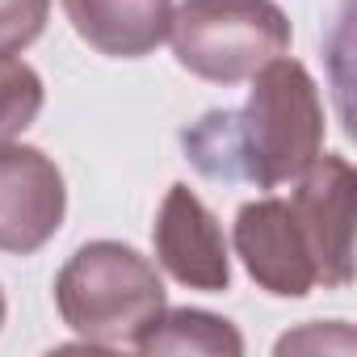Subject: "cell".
Returning <instances> with one entry per match:
<instances>
[{"label": "cell", "instance_id": "obj_1", "mask_svg": "<svg viewBox=\"0 0 357 357\" xmlns=\"http://www.w3.org/2000/svg\"><path fill=\"white\" fill-rule=\"evenodd\" d=\"M324 101L311 72L278 55L248 89L240 109H211L181 130L185 155L211 181H248L257 190L290 185L324 151Z\"/></svg>", "mask_w": 357, "mask_h": 357}, {"label": "cell", "instance_id": "obj_2", "mask_svg": "<svg viewBox=\"0 0 357 357\" xmlns=\"http://www.w3.org/2000/svg\"><path fill=\"white\" fill-rule=\"evenodd\" d=\"M59 319L93 349H135L168 307L155 261L122 240L80 244L55 273Z\"/></svg>", "mask_w": 357, "mask_h": 357}, {"label": "cell", "instance_id": "obj_3", "mask_svg": "<svg viewBox=\"0 0 357 357\" xmlns=\"http://www.w3.org/2000/svg\"><path fill=\"white\" fill-rule=\"evenodd\" d=\"M290 17L278 0H181L168 22L172 55L190 76L244 84L290 51Z\"/></svg>", "mask_w": 357, "mask_h": 357}, {"label": "cell", "instance_id": "obj_4", "mask_svg": "<svg viewBox=\"0 0 357 357\" xmlns=\"http://www.w3.org/2000/svg\"><path fill=\"white\" fill-rule=\"evenodd\" d=\"M68 215V181L59 164L30 143H0V252L34 257Z\"/></svg>", "mask_w": 357, "mask_h": 357}, {"label": "cell", "instance_id": "obj_5", "mask_svg": "<svg viewBox=\"0 0 357 357\" xmlns=\"http://www.w3.org/2000/svg\"><path fill=\"white\" fill-rule=\"evenodd\" d=\"M231 248L248 278L273 298H307L319 286V269L290 198H257L236 211Z\"/></svg>", "mask_w": 357, "mask_h": 357}, {"label": "cell", "instance_id": "obj_6", "mask_svg": "<svg viewBox=\"0 0 357 357\" xmlns=\"http://www.w3.org/2000/svg\"><path fill=\"white\" fill-rule=\"evenodd\" d=\"M290 206L311 244L319 286L344 290L353 282V164L344 155L319 151L298 181H290Z\"/></svg>", "mask_w": 357, "mask_h": 357}, {"label": "cell", "instance_id": "obj_7", "mask_svg": "<svg viewBox=\"0 0 357 357\" xmlns=\"http://www.w3.org/2000/svg\"><path fill=\"white\" fill-rule=\"evenodd\" d=\"M151 248H155V265L190 290L223 294L231 286V244L223 236V223L181 181L164 194L155 211Z\"/></svg>", "mask_w": 357, "mask_h": 357}, {"label": "cell", "instance_id": "obj_8", "mask_svg": "<svg viewBox=\"0 0 357 357\" xmlns=\"http://www.w3.org/2000/svg\"><path fill=\"white\" fill-rule=\"evenodd\" d=\"M76 38L109 59H143L168 38L172 0H63Z\"/></svg>", "mask_w": 357, "mask_h": 357}, {"label": "cell", "instance_id": "obj_9", "mask_svg": "<svg viewBox=\"0 0 357 357\" xmlns=\"http://www.w3.org/2000/svg\"><path fill=\"white\" fill-rule=\"evenodd\" d=\"M139 353H202V357H240L244 336L231 319L198 307H164L160 319L135 344Z\"/></svg>", "mask_w": 357, "mask_h": 357}, {"label": "cell", "instance_id": "obj_10", "mask_svg": "<svg viewBox=\"0 0 357 357\" xmlns=\"http://www.w3.org/2000/svg\"><path fill=\"white\" fill-rule=\"evenodd\" d=\"M43 101H47L43 76L17 55H0V143L30 130L34 118L43 114Z\"/></svg>", "mask_w": 357, "mask_h": 357}, {"label": "cell", "instance_id": "obj_11", "mask_svg": "<svg viewBox=\"0 0 357 357\" xmlns=\"http://www.w3.org/2000/svg\"><path fill=\"white\" fill-rule=\"evenodd\" d=\"M51 0H0V55H22L47 30Z\"/></svg>", "mask_w": 357, "mask_h": 357}, {"label": "cell", "instance_id": "obj_12", "mask_svg": "<svg viewBox=\"0 0 357 357\" xmlns=\"http://www.w3.org/2000/svg\"><path fill=\"white\" fill-rule=\"evenodd\" d=\"M336 328V319L328 324V328H319V324H311V328H303V332H286L282 340H278V353H290V349H340V353H349L353 349V332H344V336H332L328 340V332Z\"/></svg>", "mask_w": 357, "mask_h": 357}, {"label": "cell", "instance_id": "obj_13", "mask_svg": "<svg viewBox=\"0 0 357 357\" xmlns=\"http://www.w3.org/2000/svg\"><path fill=\"white\" fill-rule=\"evenodd\" d=\"M5 311H9V307H5V290H0V328H5Z\"/></svg>", "mask_w": 357, "mask_h": 357}]
</instances>
